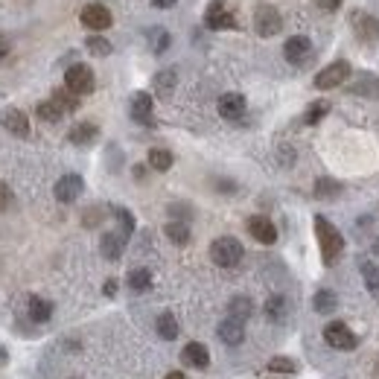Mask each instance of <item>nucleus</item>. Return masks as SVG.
<instances>
[{
	"label": "nucleus",
	"mask_w": 379,
	"mask_h": 379,
	"mask_svg": "<svg viewBox=\"0 0 379 379\" xmlns=\"http://www.w3.org/2000/svg\"><path fill=\"white\" fill-rule=\"evenodd\" d=\"M173 3H175V0H152V6H158V9H169Z\"/></svg>",
	"instance_id": "42"
},
{
	"label": "nucleus",
	"mask_w": 379,
	"mask_h": 379,
	"mask_svg": "<svg viewBox=\"0 0 379 379\" xmlns=\"http://www.w3.org/2000/svg\"><path fill=\"white\" fill-rule=\"evenodd\" d=\"M353 27L359 30L365 41H379V21L376 18L365 15V12H356V15H353Z\"/></svg>",
	"instance_id": "17"
},
{
	"label": "nucleus",
	"mask_w": 379,
	"mask_h": 379,
	"mask_svg": "<svg viewBox=\"0 0 379 379\" xmlns=\"http://www.w3.org/2000/svg\"><path fill=\"white\" fill-rule=\"evenodd\" d=\"M283 56L292 65H303L312 56V41L307 39V35H292V39L283 44Z\"/></svg>",
	"instance_id": "10"
},
{
	"label": "nucleus",
	"mask_w": 379,
	"mask_h": 379,
	"mask_svg": "<svg viewBox=\"0 0 379 379\" xmlns=\"http://www.w3.org/2000/svg\"><path fill=\"white\" fill-rule=\"evenodd\" d=\"M178 321H175V315L173 312H164L161 318H158V336H161L164 341H173L178 338Z\"/></svg>",
	"instance_id": "26"
},
{
	"label": "nucleus",
	"mask_w": 379,
	"mask_h": 379,
	"mask_svg": "<svg viewBox=\"0 0 379 379\" xmlns=\"http://www.w3.org/2000/svg\"><path fill=\"white\" fill-rule=\"evenodd\" d=\"M102 292L108 298H114L117 295V280H105V286H102Z\"/></svg>",
	"instance_id": "41"
},
{
	"label": "nucleus",
	"mask_w": 379,
	"mask_h": 379,
	"mask_svg": "<svg viewBox=\"0 0 379 379\" xmlns=\"http://www.w3.org/2000/svg\"><path fill=\"white\" fill-rule=\"evenodd\" d=\"M85 44H88V50L94 53V56H111V50H114V47H111V41H108V39H102V35H91V39L88 41H85Z\"/></svg>",
	"instance_id": "35"
},
{
	"label": "nucleus",
	"mask_w": 379,
	"mask_h": 379,
	"mask_svg": "<svg viewBox=\"0 0 379 379\" xmlns=\"http://www.w3.org/2000/svg\"><path fill=\"white\" fill-rule=\"evenodd\" d=\"M315 237H318V246H321L324 266H333L341 257V251H345V237H341V230H336L327 216H315Z\"/></svg>",
	"instance_id": "1"
},
{
	"label": "nucleus",
	"mask_w": 379,
	"mask_h": 379,
	"mask_svg": "<svg viewBox=\"0 0 379 379\" xmlns=\"http://www.w3.org/2000/svg\"><path fill=\"white\" fill-rule=\"evenodd\" d=\"M173 152L169 149H149V166L155 169V173H166L169 166H173Z\"/></svg>",
	"instance_id": "27"
},
{
	"label": "nucleus",
	"mask_w": 379,
	"mask_h": 379,
	"mask_svg": "<svg viewBox=\"0 0 379 379\" xmlns=\"http://www.w3.org/2000/svg\"><path fill=\"white\" fill-rule=\"evenodd\" d=\"M30 318L35 324H47L53 318V303L47 301V298H39V295H32L30 298Z\"/></svg>",
	"instance_id": "18"
},
{
	"label": "nucleus",
	"mask_w": 379,
	"mask_h": 379,
	"mask_svg": "<svg viewBox=\"0 0 379 379\" xmlns=\"http://www.w3.org/2000/svg\"><path fill=\"white\" fill-rule=\"evenodd\" d=\"M359 272H362V280H365V289L371 292V298L379 301V266H373L371 260H362Z\"/></svg>",
	"instance_id": "21"
},
{
	"label": "nucleus",
	"mask_w": 379,
	"mask_h": 379,
	"mask_svg": "<svg viewBox=\"0 0 379 379\" xmlns=\"http://www.w3.org/2000/svg\"><path fill=\"white\" fill-rule=\"evenodd\" d=\"M216 333H219V338H222L228 347H237V345H242V338H246V324H242L239 318H230L228 315L225 321L219 324Z\"/></svg>",
	"instance_id": "15"
},
{
	"label": "nucleus",
	"mask_w": 379,
	"mask_h": 379,
	"mask_svg": "<svg viewBox=\"0 0 379 379\" xmlns=\"http://www.w3.org/2000/svg\"><path fill=\"white\" fill-rule=\"evenodd\" d=\"M164 379H187V376H184V373H181V371H173V373H166Z\"/></svg>",
	"instance_id": "44"
},
{
	"label": "nucleus",
	"mask_w": 379,
	"mask_h": 379,
	"mask_svg": "<svg viewBox=\"0 0 379 379\" xmlns=\"http://www.w3.org/2000/svg\"><path fill=\"white\" fill-rule=\"evenodd\" d=\"M350 62H345V58H338V62L333 65H327L324 70H318V76H315V88H321V91H329V88H338L345 79H350Z\"/></svg>",
	"instance_id": "4"
},
{
	"label": "nucleus",
	"mask_w": 379,
	"mask_h": 379,
	"mask_svg": "<svg viewBox=\"0 0 379 379\" xmlns=\"http://www.w3.org/2000/svg\"><path fill=\"white\" fill-rule=\"evenodd\" d=\"M152 286V272L149 268H134V272H129V289L131 292H146Z\"/></svg>",
	"instance_id": "28"
},
{
	"label": "nucleus",
	"mask_w": 379,
	"mask_h": 379,
	"mask_svg": "<svg viewBox=\"0 0 379 379\" xmlns=\"http://www.w3.org/2000/svg\"><path fill=\"white\" fill-rule=\"evenodd\" d=\"M96 134H100V129H96L94 123H76L70 129V143H76V146H88V143H94L96 140Z\"/></svg>",
	"instance_id": "22"
},
{
	"label": "nucleus",
	"mask_w": 379,
	"mask_h": 379,
	"mask_svg": "<svg viewBox=\"0 0 379 379\" xmlns=\"http://www.w3.org/2000/svg\"><path fill=\"white\" fill-rule=\"evenodd\" d=\"M210 260L222 268H234L242 260V242L234 237H219L210 242Z\"/></svg>",
	"instance_id": "2"
},
{
	"label": "nucleus",
	"mask_w": 379,
	"mask_h": 379,
	"mask_svg": "<svg viewBox=\"0 0 379 379\" xmlns=\"http://www.w3.org/2000/svg\"><path fill=\"white\" fill-rule=\"evenodd\" d=\"M268 371H274V373H295L298 371V362L295 359H286V356H274V359H268Z\"/></svg>",
	"instance_id": "36"
},
{
	"label": "nucleus",
	"mask_w": 379,
	"mask_h": 379,
	"mask_svg": "<svg viewBox=\"0 0 379 379\" xmlns=\"http://www.w3.org/2000/svg\"><path fill=\"white\" fill-rule=\"evenodd\" d=\"M149 47H152V50H155L158 56H161V53L166 50V47H169V32H166L164 27L149 30Z\"/></svg>",
	"instance_id": "34"
},
{
	"label": "nucleus",
	"mask_w": 379,
	"mask_h": 379,
	"mask_svg": "<svg viewBox=\"0 0 379 379\" xmlns=\"http://www.w3.org/2000/svg\"><path fill=\"white\" fill-rule=\"evenodd\" d=\"M251 312H254V303H251V298H246V295L230 298V303H228V315H230V318H239V321H248Z\"/></svg>",
	"instance_id": "24"
},
{
	"label": "nucleus",
	"mask_w": 379,
	"mask_h": 379,
	"mask_svg": "<svg viewBox=\"0 0 379 379\" xmlns=\"http://www.w3.org/2000/svg\"><path fill=\"white\" fill-rule=\"evenodd\" d=\"M53 102L67 114V111H76V108H79V96L73 94L70 88H58V91L53 94Z\"/></svg>",
	"instance_id": "29"
},
{
	"label": "nucleus",
	"mask_w": 379,
	"mask_h": 379,
	"mask_svg": "<svg viewBox=\"0 0 379 379\" xmlns=\"http://www.w3.org/2000/svg\"><path fill=\"white\" fill-rule=\"evenodd\" d=\"M324 341L336 350H356L359 347V336L341 321H333V324L324 327Z\"/></svg>",
	"instance_id": "3"
},
{
	"label": "nucleus",
	"mask_w": 379,
	"mask_h": 379,
	"mask_svg": "<svg viewBox=\"0 0 379 379\" xmlns=\"http://www.w3.org/2000/svg\"><path fill=\"white\" fill-rule=\"evenodd\" d=\"M9 53V44H6V39H0V58H3Z\"/></svg>",
	"instance_id": "43"
},
{
	"label": "nucleus",
	"mask_w": 379,
	"mask_h": 379,
	"mask_svg": "<svg viewBox=\"0 0 379 379\" xmlns=\"http://www.w3.org/2000/svg\"><path fill=\"white\" fill-rule=\"evenodd\" d=\"M94 70L88 65H70L65 73V88H70L76 96H85L94 91Z\"/></svg>",
	"instance_id": "5"
},
{
	"label": "nucleus",
	"mask_w": 379,
	"mask_h": 379,
	"mask_svg": "<svg viewBox=\"0 0 379 379\" xmlns=\"http://www.w3.org/2000/svg\"><path fill=\"white\" fill-rule=\"evenodd\" d=\"M248 234L257 242H263V246H274L277 242V228H274L272 219H266V216H251L248 219Z\"/></svg>",
	"instance_id": "12"
},
{
	"label": "nucleus",
	"mask_w": 379,
	"mask_h": 379,
	"mask_svg": "<svg viewBox=\"0 0 379 379\" xmlns=\"http://www.w3.org/2000/svg\"><path fill=\"white\" fill-rule=\"evenodd\" d=\"M35 114H39L44 123H58V120H62V108H58L53 100H47V102H39V108H35Z\"/></svg>",
	"instance_id": "33"
},
{
	"label": "nucleus",
	"mask_w": 379,
	"mask_h": 379,
	"mask_svg": "<svg viewBox=\"0 0 379 379\" xmlns=\"http://www.w3.org/2000/svg\"><path fill=\"white\" fill-rule=\"evenodd\" d=\"M9 202H12V193L6 190V184H0V210H6Z\"/></svg>",
	"instance_id": "40"
},
{
	"label": "nucleus",
	"mask_w": 379,
	"mask_h": 379,
	"mask_svg": "<svg viewBox=\"0 0 379 379\" xmlns=\"http://www.w3.org/2000/svg\"><path fill=\"white\" fill-rule=\"evenodd\" d=\"M82 190H85V181H82V175H76V173H67V175H62L56 181V199L62 202V204H70V202H76L79 195H82Z\"/></svg>",
	"instance_id": "8"
},
{
	"label": "nucleus",
	"mask_w": 379,
	"mask_h": 379,
	"mask_svg": "<svg viewBox=\"0 0 379 379\" xmlns=\"http://www.w3.org/2000/svg\"><path fill=\"white\" fill-rule=\"evenodd\" d=\"M3 362H6V350H3V347H0V365H3Z\"/></svg>",
	"instance_id": "46"
},
{
	"label": "nucleus",
	"mask_w": 379,
	"mask_h": 379,
	"mask_svg": "<svg viewBox=\"0 0 379 379\" xmlns=\"http://www.w3.org/2000/svg\"><path fill=\"white\" fill-rule=\"evenodd\" d=\"M181 362L187 365V368H195V371H204L207 365H210V353L202 341H190V345L181 350Z\"/></svg>",
	"instance_id": "14"
},
{
	"label": "nucleus",
	"mask_w": 379,
	"mask_h": 379,
	"mask_svg": "<svg viewBox=\"0 0 379 379\" xmlns=\"http://www.w3.org/2000/svg\"><path fill=\"white\" fill-rule=\"evenodd\" d=\"M327 111H329V102H327V100H318V102H312V105L307 108V114H303V123H307V126L321 123V120L327 117Z\"/></svg>",
	"instance_id": "32"
},
{
	"label": "nucleus",
	"mask_w": 379,
	"mask_h": 379,
	"mask_svg": "<svg viewBox=\"0 0 379 379\" xmlns=\"http://www.w3.org/2000/svg\"><path fill=\"white\" fill-rule=\"evenodd\" d=\"M111 12H108V6H102V3H88L82 9V23L88 30H94V32H102V30H108L111 27Z\"/></svg>",
	"instance_id": "9"
},
{
	"label": "nucleus",
	"mask_w": 379,
	"mask_h": 379,
	"mask_svg": "<svg viewBox=\"0 0 379 379\" xmlns=\"http://www.w3.org/2000/svg\"><path fill=\"white\" fill-rule=\"evenodd\" d=\"M289 315V301L283 295H272L266 301V318L268 321H286Z\"/></svg>",
	"instance_id": "23"
},
{
	"label": "nucleus",
	"mask_w": 379,
	"mask_h": 379,
	"mask_svg": "<svg viewBox=\"0 0 379 379\" xmlns=\"http://www.w3.org/2000/svg\"><path fill=\"white\" fill-rule=\"evenodd\" d=\"M373 254H376V257H379V237H376V239H373Z\"/></svg>",
	"instance_id": "45"
},
{
	"label": "nucleus",
	"mask_w": 379,
	"mask_h": 379,
	"mask_svg": "<svg viewBox=\"0 0 379 379\" xmlns=\"http://www.w3.org/2000/svg\"><path fill=\"white\" fill-rule=\"evenodd\" d=\"M353 94H365V96H379V79L376 76H365L362 82H356L350 88Z\"/></svg>",
	"instance_id": "37"
},
{
	"label": "nucleus",
	"mask_w": 379,
	"mask_h": 379,
	"mask_svg": "<svg viewBox=\"0 0 379 379\" xmlns=\"http://www.w3.org/2000/svg\"><path fill=\"white\" fill-rule=\"evenodd\" d=\"M166 237L175 242V246H187L190 242V228H187V222H169L166 228Z\"/></svg>",
	"instance_id": "31"
},
{
	"label": "nucleus",
	"mask_w": 379,
	"mask_h": 379,
	"mask_svg": "<svg viewBox=\"0 0 379 379\" xmlns=\"http://www.w3.org/2000/svg\"><path fill=\"white\" fill-rule=\"evenodd\" d=\"M152 108H155V102H152V96L146 94V91H138L131 96V120L134 123H140V126H152Z\"/></svg>",
	"instance_id": "13"
},
{
	"label": "nucleus",
	"mask_w": 379,
	"mask_h": 379,
	"mask_svg": "<svg viewBox=\"0 0 379 379\" xmlns=\"http://www.w3.org/2000/svg\"><path fill=\"white\" fill-rule=\"evenodd\" d=\"M254 30L257 35H263V39H272L283 30V18H280V12L274 6H260L254 12Z\"/></svg>",
	"instance_id": "6"
},
{
	"label": "nucleus",
	"mask_w": 379,
	"mask_h": 379,
	"mask_svg": "<svg viewBox=\"0 0 379 379\" xmlns=\"http://www.w3.org/2000/svg\"><path fill=\"white\" fill-rule=\"evenodd\" d=\"M318 9H324V12H338V9H341V0H318Z\"/></svg>",
	"instance_id": "39"
},
{
	"label": "nucleus",
	"mask_w": 379,
	"mask_h": 379,
	"mask_svg": "<svg viewBox=\"0 0 379 379\" xmlns=\"http://www.w3.org/2000/svg\"><path fill=\"white\" fill-rule=\"evenodd\" d=\"M315 195L318 199H324V202H333L341 195V181L336 178H318L315 181Z\"/></svg>",
	"instance_id": "25"
},
{
	"label": "nucleus",
	"mask_w": 379,
	"mask_h": 379,
	"mask_svg": "<svg viewBox=\"0 0 379 379\" xmlns=\"http://www.w3.org/2000/svg\"><path fill=\"white\" fill-rule=\"evenodd\" d=\"M175 88V70H161L155 76V94L158 96H169Z\"/></svg>",
	"instance_id": "30"
},
{
	"label": "nucleus",
	"mask_w": 379,
	"mask_h": 379,
	"mask_svg": "<svg viewBox=\"0 0 379 379\" xmlns=\"http://www.w3.org/2000/svg\"><path fill=\"white\" fill-rule=\"evenodd\" d=\"M204 23L210 30H234L237 27V18L230 15V9L225 6V0H213L204 12Z\"/></svg>",
	"instance_id": "7"
},
{
	"label": "nucleus",
	"mask_w": 379,
	"mask_h": 379,
	"mask_svg": "<svg viewBox=\"0 0 379 379\" xmlns=\"http://www.w3.org/2000/svg\"><path fill=\"white\" fill-rule=\"evenodd\" d=\"M0 126L9 134H15V138H30V120L21 108H6V111L0 114Z\"/></svg>",
	"instance_id": "11"
},
{
	"label": "nucleus",
	"mask_w": 379,
	"mask_h": 379,
	"mask_svg": "<svg viewBox=\"0 0 379 379\" xmlns=\"http://www.w3.org/2000/svg\"><path fill=\"white\" fill-rule=\"evenodd\" d=\"M312 307H315L318 315H329V312H336V307H338L336 292H333V289H318V292H315V298H312Z\"/></svg>",
	"instance_id": "19"
},
{
	"label": "nucleus",
	"mask_w": 379,
	"mask_h": 379,
	"mask_svg": "<svg viewBox=\"0 0 379 379\" xmlns=\"http://www.w3.org/2000/svg\"><path fill=\"white\" fill-rule=\"evenodd\" d=\"M102 257H108V260H120V254H123L126 248V237L123 234H102Z\"/></svg>",
	"instance_id": "20"
},
{
	"label": "nucleus",
	"mask_w": 379,
	"mask_h": 379,
	"mask_svg": "<svg viewBox=\"0 0 379 379\" xmlns=\"http://www.w3.org/2000/svg\"><path fill=\"white\" fill-rule=\"evenodd\" d=\"M219 114L225 120H239L246 114V96L242 94H222L219 96Z\"/></svg>",
	"instance_id": "16"
},
{
	"label": "nucleus",
	"mask_w": 379,
	"mask_h": 379,
	"mask_svg": "<svg viewBox=\"0 0 379 379\" xmlns=\"http://www.w3.org/2000/svg\"><path fill=\"white\" fill-rule=\"evenodd\" d=\"M114 216H117V222H120V234L129 237L131 230H134V216H131V210H126V207H114Z\"/></svg>",
	"instance_id": "38"
}]
</instances>
